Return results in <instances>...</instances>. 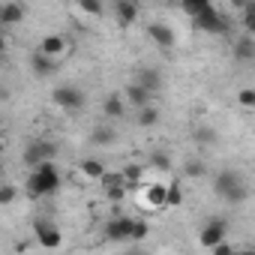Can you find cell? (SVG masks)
I'll list each match as a JSON object with an SVG mask.
<instances>
[{"mask_svg":"<svg viewBox=\"0 0 255 255\" xmlns=\"http://www.w3.org/2000/svg\"><path fill=\"white\" fill-rule=\"evenodd\" d=\"M24 189L30 198H45V195H54L60 189V168L54 165V159L48 162H39L36 168H30L27 180H24Z\"/></svg>","mask_w":255,"mask_h":255,"instance_id":"1","label":"cell"},{"mask_svg":"<svg viewBox=\"0 0 255 255\" xmlns=\"http://www.w3.org/2000/svg\"><path fill=\"white\" fill-rule=\"evenodd\" d=\"M51 102H54L60 111L75 114V111H81V108H84V90H81V87H75V84H60V87H54V90H51Z\"/></svg>","mask_w":255,"mask_h":255,"instance_id":"2","label":"cell"},{"mask_svg":"<svg viewBox=\"0 0 255 255\" xmlns=\"http://www.w3.org/2000/svg\"><path fill=\"white\" fill-rule=\"evenodd\" d=\"M57 156V144L54 141H48V138H36V141H30L27 147H24V165L27 168H36L39 162H48V159H54Z\"/></svg>","mask_w":255,"mask_h":255,"instance_id":"3","label":"cell"},{"mask_svg":"<svg viewBox=\"0 0 255 255\" xmlns=\"http://www.w3.org/2000/svg\"><path fill=\"white\" fill-rule=\"evenodd\" d=\"M225 234H228L225 216H210V219L201 225V231H198V246H201V249H213L219 240H225Z\"/></svg>","mask_w":255,"mask_h":255,"instance_id":"4","label":"cell"},{"mask_svg":"<svg viewBox=\"0 0 255 255\" xmlns=\"http://www.w3.org/2000/svg\"><path fill=\"white\" fill-rule=\"evenodd\" d=\"M192 24H195L201 33H210V36H225V33H228V21H225V15H222L216 6H210L207 12H201L198 18H192Z\"/></svg>","mask_w":255,"mask_h":255,"instance_id":"5","label":"cell"},{"mask_svg":"<svg viewBox=\"0 0 255 255\" xmlns=\"http://www.w3.org/2000/svg\"><path fill=\"white\" fill-rule=\"evenodd\" d=\"M33 234H36L39 246H45V249H60V246H63V234H60V228H57L51 219H45V216L33 222Z\"/></svg>","mask_w":255,"mask_h":255,"instance_id":"6","label":"cell"},{"mask_svg":"<svg viewBox=\"0 0 255 255\" xmlns=\"http://www.w3.org/2000/svg\"><path fill=\"white\" fill-rule=\"evenodd\" d=\"M99 186H102V192H105V198L111 201V204H120L123 198H126V177H123V171H105V177L99 180Z\"/></svg>","mask_w":255,"mask_h":255,"instance_id":"7","label":"cell"},{"mask_svg":"<svg viewBox=\"0 0 255 255\" xmlns=\"http://www.w3.org/2000/svg\"><path fill=\"white\" fill-rule=\"evenodd\" d=\"M132 228H135V219L132 216H123V213H114L108 222H105V237L108 240H132Z\"/></svg>","mask_w":255,"mask_h":255,"instance_id":"8","label":"cell"},{"mask_svg":"<svg viewBox=\"0 0 255 255\" xmlns=\"http://www.w3.org/2000/svg\"><path fill=\"white\" fill-rule=\"evenodd\" d=\"M147 39H150L156 48H162V51H171V48L177 45V33H174V27H168L165 21H150V24H147Z\"/></svg>","mask_w":255,"mask_h":255,"instance_id":"9","label":"cell"},{"mask_svg":"<svg viewBox=\"0 0 255 255\" xmlns=\"http://www.w3.org/2000/svg\"><path fill=\"white\" fill-rule=\"evenodd\" d=\"M165 195H168V183H144L138 201L144 210H165Z\"/></svg>","mask_w":255,"mask_h":255,"instance_id":"10","label":"cell"},{"mask_svg":"<svg viewBox=\"0 0 255 255\" xmlns=\"http://www.w3.org/2000/svg\"><path fill=\"white\" fill-rule=\"evenodd\" d=\"M126 108H129V102H126V96H123L120 90L108 93L105 102H102V114H105L108 120H123V117H126Z\"/></svg>","mask_w":255,"mask_h":255,"instance_id":"11","label":"cell"},{"mask_svg":"<svg viewBox=\"0 0 255 255\" xmlns=\"http://www.w3.org/2000/svg\"><path fill=\"white\" fill-rule=\"evenodd\" d=\"M114 18L120 27H129L138 21V0H114Z\"/></svg>","mask_w":255,"mask_h":255,"instance_id":"12","label":"cell"},{"mask_svg":"<svg viewBox=\"0 0 255 255\" xmlns=\"http://www.w3.org/2000/svg\"><path fill=\"white\" fill-rule=\"evenodd\" d=\"M24 15H27V6L21 3V0H6V3L0 6V21H3L6 27L21 24V21H24Z\"/></svg>","mask_w":255,"mask_h":255,"instance_id":"13","label":"cell"},{"mask_svg":"<svg viewBox=\"0 0 255 255\" xmlns=\"http://www.w3.org/2000/svg\"><path fill=\"white\" fill-rule=\"evenodd\" d=\"M123 96H126V102H129V105H132V108L138 111V108L150 105V96H153V93H150V90H147L144 84L132 81V84H126V87H123Z\"/></svg>","mask_w":255,"mask_h":255,"instance_id":"14","label":"cell"},{"mask_svg":"<svg viewBox=\"0 0 255 255\" xmlns=\"http://www.w3.org/2000/svg\"><path fill=\"white\" fill-rule=\"evenodd\" d=\"M39 48L48 54V57H54V60H60L66 51H69V39L66 36H60V33H48V36H42V42H39Z\"/></svg>","mask_w":255,"mask_h":255,"instance_id":"15","label":"cell"},{"mask_svg":"<svg viewBox=\"0 0 255 255\" xmlns=\"http://www.w3.org/2000/svg\"><path fill=\"white\" fill-rule=\"evenodd\" d=\"M237 183H243V177H240L234 168H222V171H216V174H213V192H216L219 198H222L228 189H234Z\"/></svg>","mask_w":255,"mask_h":255,"instance_id":"16","label":"cell"},{"mask_svg":"<svg viewBox=\"0 0 255 255\" xmlns=\"http://www.w3.org/2000/svg\"><path fill=\"white\" fill-rule=\"evenodd\" d=\"M54 66H57V60H54V57H48L42 48H36V51L30 54V69H33V75L48 78V75L54 72Z\"/></svg>","mask_w":255,"mask_h":255,"instance_id":"17","label":"cell"},{"mask_svg":"<svg viewBox=\"0 0 255 255\" xmlns=\"http://www.w3.org/2000/svg\"><path fill=\"white\" fill-rule=\"evenodd\" d=\"M231 51H234V57H237L240 63H252V60H255V36H249V33L237 36L234 45H231Z\"/></svg>","mask_w":255,"mask_h":255,"instance_id":"18","label":"cell"},{"mask_svg":"<svg viewBox=\"0 0 255 255\" xmlns=\"http://www.w3.org/2000/svg\"><path fill=\"white\" fill-rule=\"evenodd\" d=\"M78 174H81V177H87V180H93V183H99V180L105 177V162H102V159H96V156L81 159V162H78Z\"/></svg>","mask_w":255,"mask_h":255,"instance_id":"19","label":"cell"},{"mask_svg":"<svg viewBox=\"0 0 255 255\" xmlns=\"http://www.w3.org/2000/svg\"><path fill=\"white\" fill-rule=\"evenodd\" d=\"M135 81H138V84H144L150 93H159V90H162V72H159V69H150V66H144V69H138Z\"/></svg>","mask_w":255,"mask_h":255,"instance_id":"20","label":"cell"},{"mask_svg":"<svg viewBox=\"0 0 255 255\" xmlns=\"http://www.w3.org/2000/svg\"><path fill=\"white\" fill-rule=\"evenodd\" d=\"M120 171H123L126 186H129V189H141V186H144V165H138V162H126Z\"/></svg>","mask_w":255,"mask_h":255,"instance_id":"21","label":"cell"},{"mask_svg":"<svg viewBox=\"0 0 255 255\" xmlns=\"http://www.w3.org/2000/svg\"><path fill=\"white\" fill-rule=\"evenodd\" d=\"M75 6L87 18H102L105 15V3H102V0H75Z\"/></svg>","mask_w":255,"mask_h":255,"instance_id":"22","label":"cell"},{"mask_svg":"<svg viewBox=\"0 0 255 255\" xmlns=\"http://www.w3.org/2000/svg\"><path fill=\"white\" fill-rule=\"evenodd\" d=\"M138 126H144V129H150V126H156L159 123V108L150 102V105H144V108H138Z\"/></svg>","mask_w":255,"mask_h":255,"instance_id":"23","label":"cell"},{"mask_svg":"<svg viewBox=\"0 0 255 255\" xmlns=\"http://www.w3.org/2000/svg\"><path fill=\"white\" fill-rule=\"evenodd\" d=\"M213 3H210V0H180V9L189 15V18H198L201 12H207Z\"/></svg>","mask_w":255,"mask_h":255,"instance_id":"24","label":"cell"},{"mask_svg":"<svg viewBox=\"0 0 255 255\" xmlns=\"http://www.w3.org/2000/svg\"><path fill=\"white\" fill-rule=\"evenodd\" d=\"M90 141H93V144H99V147H105V144H111V141H114V129H111V126H93Z\"/></svg>","mask_w":255,"mask_h":255,"instance_id":"25","label":"cell"},{"mask_svg":"<svg viewBox=\"0 0 255 255\" xmlns=\"http://www.w3.org/2000/svg\"><path fill=\"white\" fill-rule=\"evenodd\" d=\"M180 204H183V186L177 180H171L168 183V195H165V207L171 210V207H180Z\"/></svg>","mask_w":255,"mask_h":255,"instance_id":"26","label":"cell"},{"mask_svg":"<svg viewBox=\"0 0 255 255\" xmlns=\"http://www.w3.org/2000/svg\"><path fill=\"white\" fill-rule=\"evenodd\" d=\"M240 24H243V33L255 36V3H246V9H240Z\"/></svg>","mask_w":255,"mask_h":255,"instance_id":"27","label":"cell"},{"mask_svg":"<svg viewBox=\"0 0 255 255\" xmlns=\"http://www.w3.org/2000/svg\"><path fill=\"white\" fill-rule=\"evenodd\" d=\"M183 174H186V177H192V180H198V177H204V174H207V168H204V162H201V159H186V162H183Z\"/></svg>","mask_w":255,"mask_h":255,"instance_id":"28","label":"cell"},{"mask_svg":"<svg viewBox=\"0 0 255 255\" xmlns=\"http://www.w3.org/2000/svg\"><path fill=\"white\" fill-rule=\"evenodd\" d=\"M237 105L246 111H255V87H240L237 90Z\"/></svg>","mask_w":255,"mask_h":255,"instance_id":"29","label":"cell"},{"mask_svg":"<svg viewBox=\"0 0 255 255\" xmlns=\"http://www.w3.org/2000/svg\"><path fill=\"white\" fill-rule=\"evenodd\" d=\"M222 201H225V204H243V201H246V186L237 183L234 189H228V192L222 195Z\"/></svg>","mask_w":255,"mask_h":255,"instance_id":"30","label":"cell"},{"mask_svg":"<svg viewBox=\"0 0 255 255\" xmlns=\"http://www.w3.org/2000/svg\"><path fill=\"white\" fill-rule=\"evenodd\" d=\"M150 165L159 168V171H171V156H168L165 150H156V153L150 156Z\"/></svg>","mask_w":255,"mask_h":255,"instance_id":"31","label":"cell"},{"mask_svg":"<svg viewBox=\"0 0 255 255\" xmlns=\"http://www.w3.org/2000/svg\"><path fill=\"white\" fill-rule=\"evenodd\" d=\"M192 138H195L198 144H216V132L207 129V126H198V129L192 132Z\"/></svg>","mask_w":255,"mask_h":255,"instance_id":"32","label":"cell"},{"mask_svg":"<svg viewBox=\"0 0 255 255\" xmlns=\"http://www.w3.org/2000/svg\"><path fill=\"white\" fill-rule=\"evenodd\" d=\"M15 195H18V189L12 183H3V189H0V207H9L15 201Z\"/></svg>","mask_w":255,"mask_h":255,"instance_id":"33","label":"cell"},{"mask_svg":"<svg viewBox=\"0 0 255 255\" xmlns=\"http://www.w3.org/2000/svg\"><path fill=\"white\" fill-rule=\"evenodd\" d=\"M147 231H150V225H147V222H141V219H135V228H132V240H144V237H147Z\"/></svg>","mask_w":255,"mask_h":255,"instance_id":"34","label":"cell"},{"mask_svg":"<svg viewBox=\"0 0 255 255\" xmlns=\"http://www.w3.org/2000/svg\"><path fill=\"white\" fill-rule=\"evenodd\" d=\"M210 252H213V255H231V252H234V246H231V243H225V240H219Z\"/></svg>","mask_w":255,"mask_h":255,"instance_id":"35","label":"cell"},{"mask_svg":"<svg viewBox=\"0 0 255 255\" xmlns=\"http://www.w3.org/2000/svg\"><path fill=\"white\" fill-rule=\"evenodd\" d=\"M225 3H231V6L240 12V9H246V3H249V0H225Z\"/></svg>","mask_w":255,"mask_h":255,"instance_id":"36","label":"cell"},{"mask_svg":"<svg viewBox=\"0 0 255 255\" xmlns=\"http://www.w3.org/2000/svg\"><path fill=\"white\" fill-rule=\"evenodd\" d=\"M210 3H213V6H219V3H225V0H210Z\"/></svg>","mask_w":255,"mask_h":255,"instance_id":"37","label":"cell"},{"mask_svg":"<svg viewBox=\"0 0 255 255\" xmlns=\"http://www.w3.org/2000/svg\"><path fill=\"white\" fill-rule=\"evenodd\" d=\"M138 3H153V0H138Z\"/></svg>","mask_w":255,"mask_h":255,"instance_id":"38","label":"cell"},{"mask_svg":"<svg viewBox=\"0 0 255 255\" xmlns=\"http://www.w3.org/2000/svg\"><path fill=\"white\" fill-rule=\"evenodd\" d=\"M249 3H255V0H249Z\"/></svg>","mask_w":255,"mask_h":255,"instance_id":"39","label":"cell"}]
</instances>
